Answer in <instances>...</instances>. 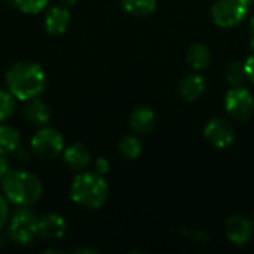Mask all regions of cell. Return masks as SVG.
<instances>
[{
    "instance_id": "cell-1",
    "label": "cell",
    "mask_w": 254,
    "mask_h": 254,
    "mask_svg": "<svg viewBox=\"0 0 254 254\" xmlns=\"http://www.w3.org/2000/svg\"><path fill=\"white\" fill-rule=\"evenodd\" d=\"M6 86L16 100L25 103L40 97L46 86V73L34 61H18L6 73Z\"/></svg>"
},
{
    "instance_id": "cell-2",
    "label": "cell",
    "mask_w": 254,
    "mask_h": 254,
    "mask_svg": "<svg viewBox=\"0 0 254 254\" xmlns=\"http://www.w3.org/2000/svg\"><path fill=\"white\" fill-rule=\"evenodd\" d=\"M1 193L16 207H30L42 198L43 186L40 179L33 173L9 170V173L1 179Z\"/></svg>"
},
{
    "instance_id": "cell-3",
    "label": "cell",
    "mask_w": 254,
    "mask_h": 254,
    "mask_svg": "<svg viewBox=\"0 0 254 254\" xmlns=\"http://www.w3.org/2000/svg\"><path fill=\"white\" fill-rule=\"evenodd\" d=\"M109 196V186L104 177L98 173L80 171L71 182L70 198L74 204L88 208L98 210L104 205Z\"/></svg>"
},
{
    "instance_id": "cell-4",
    "label": "cell",
    "mask_w": 254,
    "mask_h": 254,
    "mask_svg": "<svg viewBox=\"0 0 254 254\" xmlns=\"http://www.w3.org/2000/svg\"><path fill=\"white\" fill-rule=\"evenodd\" d=\"M37 222L39 217L30 207H16L6 223L10 241L19 247L31 246L39 238Z\"/></svg>"
},
{
    "instance_id": "cell-5",
    "label": "cell",
    "mask_w": 254,
    "mask_h": 254,
    "mask_svg": "<svg viewBox=\"0 0 254 254\" xmlns=\"http://www.w3.org/2000/svg\"><path fill=\"white\" fill-rule=\"evenodd\" d=\"M31 152L42 161H54L64 152V137L52 127H42L31 138Z\"/></svg>"
},
{
    "instance_id": "cell-6",
    "label": "cell",
    "mask_w": 254,
    "mask_h": 254,
    "mask_svg": "<svg viewBox=\"0 0 254 254\" xmlns=\"http://www.w3.org/2000/svg\"><path fill=\"white\" fill-rule=\"evenodd\" d=\"M252 0H217L211 7V16L216 25L231 28L238 25L249 13Z\"/></svg>"
},
{
    "instance_id": "cell-7",
    "label": "cell",
    "mask_w": 254,
    "mask_h": 254,
    "mask_svg": "<svg viewBox=\"0 0 254 254\" xmlns=\"http://www.w3.org/2000/svg\"><path fill=\"white\" fill-rule=\"evenodd\" d=\"M225 107L231 116L238 121H247L254 110V98L252 92L243 86L232 88L225 98Z\"/></svg>"
},
{
    "instance_id": "cell-8",
    "label": "cell",
    "mask_w": 254,
    "mask_h": 254,
    "mask_svg": "<svg viewBox=\"0 0 254 254\" xmlns=\"http://www.w3.org/2000/svg\"><path fill=\"white\" fill-rule=\"evenodd\" d=\"M204 135L211 146L217 149H225L232 144L235 138V131L228 121L222 118H214L205 125Z\"/></svg>"
},
{
    "instance_id": "cell-9",
    "label": "cell",
    "mask_w": 254,
    "mask_h": 254,
    "mask_svg": "<svg viewBox=\"0 0 254 254\" xmlns=\"http://www.w3.org/2000/svg\"><path fill=\"white\" fill-rule=\"evenodd\" d=\"M37 232H39V238L42 240H48V241L61 240L67 232V222L61 214L48 213L39 217Z\"/></svg>"
},
{
    "instance_id": "cell-10",
    "label": "cell",
    "mask_w": 254,
    "mask_h": 254,
    "mask_svg": "<svg viewBox=\"0 0 254 254\" xmlns=\"http://www.w3.org/2000/svg\"><path fill=\"white\" fill-rule=\"evenodd\" d=\"M70 21H71L70 9L58 4V6H52L46 10L43 24H45V30L51 36H61L67 31Z\"/></svg>"
},
{
    "instance_id": "cell-11",
    "label": "cell",
    "mask_w": 254,
    "mask_h": 254,
    "mask_svg": "<svg viewBox=\"0 0 254 254\" xmlns=\"http://www.w3.org/2000/svg\"><path fill=\"white\" fill-rule=\"evenodd\" d=\"M225 232L228 240L235 246H246L253 235V226L244 216H232L228 219Z\"/></svg>"
},
{
    "instance_id": "cell-12",
    "label": "cell",
    "mask_w": 254,
    "mask_h": 254,
    "mask_svg": "<svg viewBox=\"0 0 254 254\" xmlns=\"http://www.w3.org/2000/svg\"><path fill=\"white\" fill-rule=\"evenodd\" d=\"M24 118L30 125L42 128V127H46L51 121V109L46 103H43L37 97V98L25 101Z\"/></svg>"
},
{
    "instance_id": "cell-13",
    "label": "cell",
    "mask_w": 254,
    "mask_h": 254,
    "mask_svg": "<svg viewBox=\"0 0 254 254\" xmlns=\"http://www.w3.org/2000/svg\"><path fill=\"white\" fill-rule=\"evenodd\" d=\"M63 159L73 171H85L91 164V153L82 143H74L64 149Z\"/></svg>"
},
{
    "instance_id": "cell-14",
    "label": "cell",
    "mask_w": 254,
    "mask_h": 254,
    "mask_svg": "<svg viewBox=\"0 0 254 254\" xmlns=\"http://www.w3.org/2000/svg\"><path fill=\"white\" fill-rule=\"evenodd\" d=\"M205 89V79L201 74H188L179 85V94L186 101L198 100Z\"/></svg>"
},
{
    "instance_id": "cell-15",
    "label": "cell",
    "mask_w": 254,
    "mask_h": 254,
    "mask_svg": "<svg viewBox=\"0 0 254 254\" xmlns=\"http://www.w3.org/2000/svg\"><path fill=\"white\" fill-rule=\"evenodd\" d=\"M155 122H156V116H155L153 110L149 109V107L135 109L131 113V118H129L131 128L138 134L150 132L153 129V127H155Z\"/></svg>"
},
{
    "instance_id": "cell-16",
    "label": "cell",
    "mask_w": 254,
    "mask_h": 254,
    "mask_svg": "<svg viewBox=\"0 0 254 254\" xmlns=\"http://www.w3.org/2000/svg\"><path fill=\"white\" fill-rule=\"evenodd\" d=\"M21 146V135L16 128L0 124V155H12Z\"/></svg>"
},
{
    "instance_id": "cell-17",
    "label": "cell",
    "mask_w": 254,
    "mask_h": 254,
    "mask_svg": "<svg viewBox=\"0 0 254 254\" xmlns=\"http://www.w3.org/2000/svg\"><path fill=\"white\" fill-rule=\"evenodd\" d=\"M210 51L202 43H193L188 51V63L195 70H204L210 64Z\"/></svg>"
},
{
    "instance_id": "cell-18",
    "label": "cell",
    "mask_w": 254,
    "mask_h": 254,
    "mask_svg": "<svg viewBox=\"0 0 254 254\" xmlns=\"http://www.w3.org/2000/svg\"><path fill=\"white\" fill-rule=\"evenodd\" d=\"M122 6L134 16H149L156 9V0H122Z\"/></svg>"
},
{
    "instance_id": "cell-19",
    "label": "cell",
    "mask_w": 254,
    "mask_h": 254,
    "mask_svg": "<svg viewBox=\"0 0 254 254\" xmlns=\"http://www.w3.org/2000/svg\"><path fill=\"white\" fill-rule=\"evenodd\" d=\"M119 152L127 159H135L141 153V141L134 135H127L119 143Z\"/></svg>"
},
{
    "instance_id": "cell-20",
    "label": "cell",
    "mask_w": 254,
    "mask_h": 254,
    "mask_svg": "<svg viewBox=\"0 0 254 254\" xmlns=\"http://www.w3.org/2000/svg\"><path fill=\"white\" fill-rule=\"evenodd\" d=\"M225 76H226V80L234 85V86H243L244 80L247 79L246 76V70H244V64L240 63V61H232L226 65V70H225Z\"/></svg>"
},
{
    "instance_id": "cell-21",
    "label": "cell",
    "mask_w": 254,
    "mask_h": 254,
    "mask_svg": "<svg viewBox=\"0 0 254 254\" xmlns=\"http://www.w3.org/2000/svg\"><path fill=\"white\" fill-rule=\"evenodd\" d=\"M16 98L10 94V91L0 89V124L6 122L15 112Z\"/></svg>"
},
{
    "instance_id": "cell-22",
    "label": "cell",
    "mask_w": 254,
    "mask_h": 254,
    "mask_svg": "<svg viewBox=\"0 0 254 254\" xmlns=\"http://www.w3.org/2000/svg\"><path fill=\"white\" fill-rule=\"evenodd\" d=\"M13 4L19 12L27 15H34L43 12L48 7L49 0H13Z\"/></svg>"
},
{
    "instance_id": "cell-23",
    "label": "cell",
    "mask_w": 254,
    "mask_h": 254,
    "mask_svg": "<svg viewBox=\"0 0 254 254\" xmlns=\"http://www.w3.org/2000/svg\"><path fill=\"white\" fill-rule=\"evenodd\" d=\"M10 211H9V201L4 198L3 193H0V231L6 226L9 220Z\"/></svg>"
},
{
    "instance_id": "cell-24",
    "label": "cell",
    "mask_w": 254,
    "mask_h": 254,
    "mask_svg": "<svg viewBox=\"0 0 254 254\" xmlns=\"http://www.w3.org/2000/svg\"><path fill=\"white\" fill-rule=\"evenodd\" d=\"M94 170H95V173H98V174L104 176V174H107V173H109V170H110V164H109V161H107V159H104V158H98V159L95 161V164H94Z\"/></svg>"
},
{
    "instance_id": "cell-25",
    "label": "cell",
    "mask_w": 254,
    "mask_h": 254,
    "mask_svg": "<svg viewBox=\"0 0 254 254\" xmlns=\"http://www.w3.org/2000/svg\"><path fill=\"white\" fill-rule=\"evenodd\" d=\"M244 70H246L247 79H249L252 83H254V55L249 57V58L246 60V63H244Z\"/></svg>"
},
{
    "instance_id": "cell-26",
    "label": "cell",
    "mask_w": 254,
    "mask_h": 254,
    "mask_svg": "<svg viewBox=\"0 0 254 254\" xmlns=\"http://www.w3.org/2000/svg\"><path fill=\"white\" fill-rule=\"evenodd\" d=\"M10 167H9V161L4 155H0V180L9 173Z\"/></svg>"
},
{
    "instance_id": "cell-27",
    "label": "cell",
    "mask_w": 254,
    "mask_h": 254,
    "mask_svg": "<svg viewBox=\"0 0 254 254\" xmlns=\"http://www.w3.org/2000/svg\"><path fill=\"white\" fill-rule=\"evenodd\" d=\"M13 155H16L19 161H28V159H30V153H28L22 146H19V147H18V150H16Z\"/></svg>"
},
{
    "instance_id": "cell-28",
    "label": "cell",
    "mask_w": 254,
    "mask_h": 254,
    "mask_svg": "<svg viewBox=\"0 0 254 254\" xmlns=\"http://www.w3.org/2000/svg\"><path fill=\"white\" fill-rule=\"evenodd\" d=\"M250 48L253 49L254 52V15L252 16V21H250Z\"/></svg>"
},
{
    "instance_id": "cell-29",
    "label": "cell",
    "mask_w": 254,
    "mask_h": 254,
    "mask_svg": "<svg viewBox=\"0 0 254 254\" xmlns=\"http://www.w3.org/2000/svg\"><path fill=\"white\" fill-rule=\"evenodd\" d=\"M76 3H77V0H60V4L67 9H71L73 6H76Z\"/></svg>"
}]
</instances>
